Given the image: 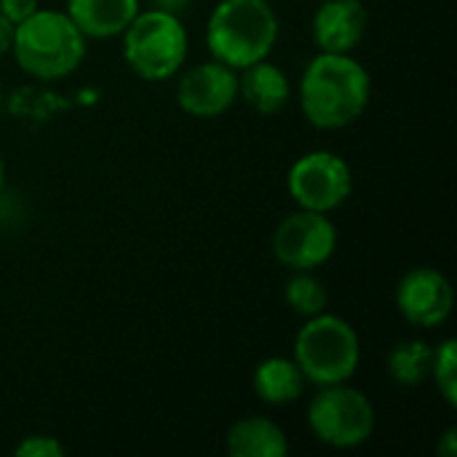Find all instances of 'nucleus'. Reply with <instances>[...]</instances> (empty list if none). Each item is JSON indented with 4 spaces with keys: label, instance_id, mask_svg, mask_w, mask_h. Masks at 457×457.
<instances>
[{
    "label": "nucleus",
    "instance_id": "nucleus-14",
    "mask_svg": "<svg viewBox=\"0 0 457 457\" xmlns=\"http://www.w3.org/2000/svg\"><path fill=\"white\" fill-rule=\"evenodd\" d=\"M303 391H305V375L300 372L295 359L273 356L254 370V394L260 402L270 407L292 404L303 396Z\"/></svg>",
    "mask_w": 457,
    "mask_h": 457
},
{
    "label": "nucleus",
    "instance_id": "nucleus-7",
    "mask_svg": "<svg viewBox=\"0 0 457 457\" xmlns=\"http://www.w3.org/2000/svg\"><path fill=\"white\" fill-rule=\"evenodd\" d=\"M287 185L300 209L329 214L348 201L353 190V174L340 155L329 150H313L292 163Z\"/></svg>",
    "mask_w": 457,
    "mask_h": 457
},
{
    "label": "nucleus",
    "instance_id": "nucleus-15",
    "mask_svg": "<svg viewBox=\"0 0 457 457\" xmlns=\"http://www.w3.org/2000/svg\"><path fill=\"white\" fill-rule=\"evenodd\" d=\"M228 453L233 457H284L289 442L268 418H244L228 431Z\"/></svg>",
    "mask_w": 457,
    "mask_h": 457
},
{
    "label": "nucleus",
    "instance_id": "nucleus-4",
    "mask_svg": "<svg viewBox=\"0 0 457 457\" xmlns=\"http://www.w3.org/2000/svg\"><path fill=\"white\" fill-rule=\"evenodd\" d=\"M361 343L356 329L332 313H319L305 321L295 340V361L305 375V383L319 388L348 383L359 367Z\"/></svg>",
    "mask_w": 457,
    "mask_h": 457
},
{
    "label": "nucleus",
    "instance_id": "nucleus-24",
    "mask_svg": "<svg viewBox=\"0 0 457 457\" xmlns=\"http://www.w3.org/2000/svg\"><path fill=\"white\" fill-rule=\"evenodd\" d=\"M3 179H5V169H3V158H0V193H3Z\"/></svg>",
    "mask_w": 457,
    "mask_h": 457
},
{
    "label": "nucleus",
    "instance_id": "nucleus-5",
    "mask_svg": "<svg viewBox=\"0 0 457 457\" xmlns=\"http://www.w3.org/2000/svg\"><path fill=\"white\" fill-rule=\"evenodd\" d=\"M120 35L126 64L145 80H169L185 64L187 32L174 13L139 11Z\"/></svg>",
    "mask_w": 457,
    "mask_h": 457
},
{
    "label": "nucleus",
    "instance_id": "nucleus-18",
    "mask_svg": "<svg viewBox=\"0 0 457 457\" xmlns=\"http://www.w3.org/2000/svg\"><path fill=\"white\" fill-rule=\"evenodd\" d=\"M431 378L436 380L439 394L450 407H457V343L445 340L439 348H434V367Z\"/></svg>",
    "mask_w": 457,
    "mask_h": 457
},
{
    "label": "nucleus",
    "instance_id": "nucleus-16",
    "mask_svg": "<svg viewBox=\"0 0 457 457\" xmlns=\"http://www.w3.org/2000/svg\"><path fill=\"white\" fill-rule=\"evenodd\" d=\"M434 367V348L423 340H407L396 345L388 356V372L399 386L415 388L431 378Z\"/></svg>",
    "mask_w": 457,
    "mask_h": 457
},
{
    "label": "nucleus",
    "instance_id": "nucleus-17",
    "mask_svg": "<svg viewBox=\"0 0 457 457\" xmlns=\"http://www.w3.org/2000/svg\"><path fill=\"white\" fill-rule=\"evenodd\" d=\"M289 308L305 319L311 316H319L327 311L329 305V295H327V287L311 273V270H295L292 281L287 284V292H284Z\"/></svg>",
    "mask_w": 457,
    "mask_h": 457
},
{
    "label": "nucleus",
    "instance_id": "nucleus-1",
    "mask_svg": "<svg viewBox=\"0 0 457 457\" xmlns=\"http://www.w3.org/2000/svg\"><path fill=\"white\" fill-rule=\"evenodd\" d=\"M370 104V75L351 54L311 59L300 80V107L308 123L324 131L351 126Z\"/></svg>",
    "mask_w": 457,
    "mask_h": 457
},
{
    "label": "nucleus",
    "instance_id": "nucleus-10",
    "mask_svg": "<svg viewBox=\"0 0 457 457\" xmlns=\"http://www.w3.org/2000/svg\"><path fill=\"white\" fill-rule=\"evenodd\" d=\"M396 305L415 327H442L453 316L455 295L445 273L436 268H415L396 287Z\"/></svg>",
    "mask_w": 457,
    "mask_h": 457
},
{
    "label": "nucleus",
    "instance_id": "nucleus-25",
    "mask_svg": "<svg viewBox=\"0 0 457 457\" xmlns=\"http://www.w3.org/2000/svg\"><path fill=\"white\" fill-rule=\"evenodd\" d=\"M0 104H3V88H0Z\"/></svg>",
    "mask_w": 457,
    "mask_h": 457
},
{
    "label": "nucleus",
    "instance_id": "nucleus-8",
    "mask_svg": "<svg viewBox=\"0 0 457 457\" xmlns=\"http://www.w3.org/2000/svg\"><path fill=\"white\" fill-rule=\"evenodd\" d=\"M337 249V230L321 212L300 209L273 233V254L289 270H316Z\"/></svg>",
    "mask_w": 457,
    "mask_h": 457
},
{
    "label": "nucleus",
    "instance_id": "nucleus-13",
    "mask_svg": "<svg viewBox=\"0 0 457 457\" xmlns=\"http://www.w3.org/2000/svg\"><path fill=\"white\" fill-rule=\"evenodd\" d=\"M241 72L244 75H238V96H244V102L254 112L276 115L287 107L292 88H289V80L281 67L262 59V62L244 67Z\"/></svg>",
    "mask_w": 457,
    "mask_h": 457
},
{
    "label": "nucleus",
    "instance_id": "nucleus-19",
    "mask_svg": "<svg viewBox=\"0 0 457 457\" xmlns=\"http://www.w3.org/2000/svg\"><path fill=\"white\" fill-rule=\"evenodd\" d=\"M64 447L54 439V436H27L19 447L16 457H62Z\"/></svg>",
    "mask_w": 457,
    "mask_h": 457
},
{
    "label": "nucleus",
    "instance_id": "nucleus-12",
    "mask_svg": "<svg viewBox=\"0 0 457 457\" xmlns=\"http://www.w3.org/2000/svg\"><path fill=\"white\" fill-rule=\"evenodd\" d=\"M139 13V0H67V16L94 40L120 35Z\"/></svg>",
    "mask_w": 457,
    "mask_h": 457
},
{
    "label": "nucleus",
    "instance_id": "nucleus-22",
    "mask_svg": "<svg viewBox=\"0 0 457 457\" xmlns=\"http://www.w3.org/2000/svg\"><path fill=\"white\" fill-rule=\"evenodd\" d=\"M436 453H439L442 457H455L457 455V431L455 428H450V431L442 436V442H439Z\"/></svg>",
    "mask_w": 457,
    "mask_h": 457
},
{
    "label": "nucleus",
    "instance_id": "nucleus-20",
    "mask_svg": "<svg viewBox=\"0 0 457 457\" xmlns=\"http://www.w3.org/2000/svg\"><path fill=\"white\" fill-rule=\"evenodd\" d=\"M37 11V0H0V13L16 27Z\"/></svg>",
    "mask_w": 457,
    "mask_h": 457
},
{
    "label": "nucleus",
    "instance_id": "nucleus-11",
    "mask_svg": "<svg viewBox=\"0 0 457 457\" xmlns=\"http://www.w3.org/2000/svg\"><path fill=\"white\" fill-rule=\"evenodd\" d=\"M367 32L361 0H324L313 16V40L327 54H351Z\"/></svg>",
    "mask_w": 457,
    "mask_h": 457
},
{
    "label": "nucleus",
    "instance_id": "nucleus-21",
    "mask_svg": "<svg viewBox=\"0 0 457 457\" xmlns=\"http://www.w3.org/2000/svg\"><path fill=\"white\" fill-rule=\"evenodd\" d=\"M190 3H193V0H153V8L179 16V13H185V11L190 8Z\"/></svg>",
    "mask_w": 457,
    "mask_h": 457
},
{
    "label": "nucleus",
    "instance_id": "nucleus-23",
    "mask_svg": "<svg viewBox=\"0 0 457 457\" xmlns=\"http://www.w3.org/2000/svg\"><path fill=\"white\" fill-rule=\"evenodd\" d=\"M11 40H13V24L0 13V56L11 51Z\"/></svg>",
    "mask_w": 457,
    "mask_h": 457
},
{
    "label": "nucleus",
    "instance_id": "nucleus-2",
    "mask_svg": "<svg viewBox=\"0 0 457 457\" xmlns=\"http://www.w3.org/2000/svg\"><path fill=\"white\" fill-rule=\"evenodd\" d=\"M278 40V16L268 0H222L209 16L206 46L233 70L268 59Z\"/></svg>",
    "mask_w": 457,
    "mask_h": 457
},
{
    "label": "nucleus",
    "instance_id": "nucleus-9",
    "mask_svg": "<svg viewBox=\"0 0 457 457\" xmlns=\"http://www.w3.org/2000/svg\"><path fill=\"white\" fill-rule=\"evenodd\" d=\"M238 99V75L222 62H204L190 67L177 86L179 107L193 118H217Z\"/></svg>",
    "mask_w": 457,
    "mask_h": 457
},
{
    "label": "nucleus",
    "instance_id": "nucleus-6",
    "mask_svg": "<svg viewBox=\"0 0 457 457\" xmlns=\"http://www.w3.org/2000/svg\"><path fill=\"white\" fill-rule=\"evenodd\" d=\"M308 426L321 445L335 450H353L375 434L372 402L345 383L324 386L308 407Z\"/></svg>",
    "mask_w": 457,
    "mask_h": 457
},
{
    "label": "nucleus",
    "instance_id": "nucleus-3",
    "mask_svg": "<svg viewBox=\"0 0 457 457\" xmlns=\"http://www.w3.org/2000/svg\"><path fill=\"white\" fill-rule=\"evenodd\" d=\"M86 35L62 11H35L13 27L11 51L16 64L40 80H59L78 70L86 56Z\"/></svg>",
    "mask_w": 457,
    "mask_h": 457
}]
</instances>
